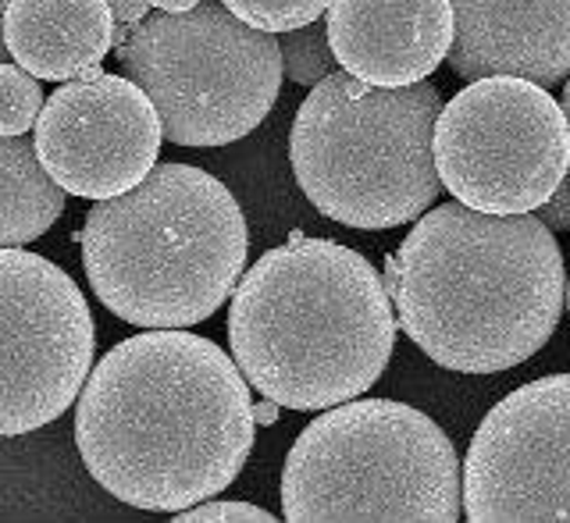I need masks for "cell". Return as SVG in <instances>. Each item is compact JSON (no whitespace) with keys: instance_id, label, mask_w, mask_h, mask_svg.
Listing matches in <instances>:
<instances>
[{"instance_id":"cell-9","label":"cell","mask_w":570,"mask_h":523,"mask_svg":"<svg viewBox=\"0 0 570 523\" xmlns=\"http://www.w3.org/2000/svg\"><path fill=\"white\" fill-rule=\"evenodd\" d=\"M97 328L76 278L29 249L0 246V438L29 435L79 399Z\"/></svg>"},{"instance_id":"cell-1","label":"cell","mask_w":570,"mask_h":523,"mask_svg":"<svg viewBox=\"0 0 570 523\" xmlns=\"http://www.w3.org/2000/svg\"><path fill=\"white\" fill-rule=\"evenodd\" d=\"M218 342L147 328L94 364L76 403V448L125 506L178 513L225 492L254 448V399Z\"/></svg>"},{"instance_id":"cell-23","label":"cell","mask_w":570,"mask_h":523,"mask_svg":"<svg viewBox=\"0 0 570 523\" xmlns=\"http://www.w3.org/2000/svg\"><path fill=\"white\" fill-rule=\"evenodd\" d=\"M196 4H200V0H150V8L157 11H189Z\"/></svg>"},{"instance_id":"cell-20","label":"cell","mask_w":570,"mask_h":523,"mask_svg":"<svg viewBox=\"0 0 570 523\" xmlns=\"http://www.w3.org/2000/svg\"><path fill=\"white\" fill-rule=\"evenodd\" d=\"M534 218L546 221L552 231H570V171L563 175V182L557 186V193L534 210Z\"/></svg>"},{"instance_id":"cell-26","label":"cell","mask_w":570,"mask_h":523,"mask_svg":"<svg viewBox=\"0 0 570 523\" xmlns=\"http://www.w3.org/2000/svg\"><path fill=\"white\" fill-rule=\"evenodd\" d=\"M567 314H570V278H567Z\"/></svg>"},{"instance_id":"cell-17","label":"cell","mask_w":570,"mask_h":523,"mask_svg":"<svg viewBox=\"0 0 570 523\" xmlns=\"http://www.w3.org/2000/svg\"><path fill=\"white\" fill-rule=\"evenodd\" d=\"M43 89L22 65H0V136H26L43 111Z\"/></svg>"},{"instance_id":"cell-11","label":"cell","mask_w":570,"mask_h":523,"mask_svg":"<svg viewBox=\"0 0 570 523\" xmlns=\"http://www.w3.org/2000/svg\"><path fill=\"white\" fill-rule=\"evenodd\" d=\"M32 139L65 193L111 200L154 171L165 129L150 97L129 76H107L97 65L47 97Z\"/></svg>"},{"instance_id":"cell-24","label":"cell","mask_w":570,"mask_h":523,"mask_svg":"<svg viewBox=\"0 0 570 523\" xmlns=\"http://www.w3.org/2000/svg\"><path fill=\"white\" fill-rule=\"evenodd\" d=\"M8 4H11V0H0V65H4V61L11 58L8 40H4V14H8Z\"/></svg>"},{"instance_id":"cell-12","label":"cell","mask_w":570,"mask_h":523,"mask_svg":"<svg viewBox=\"0 0 570 523\" xmlns=\"http://www.w3.org/2000/svg\"><path fill=\"white\" fill-rule=\"evenodd\" d=\"M335 61L371 86H414L450 58V0H332L325 11Z\"/></svg>"},{"instance_id":"cell-22","label":"cell","mask_w":570,"mask_h":523,"mask_svg":"<svg viewBox=\"0 0 570 523\" xmlns=\"http://www.w3.org/2000/svg\"><path fill=\"white\" fill-rule=\"evenodd\" d=\"M278 409H282V406H278L275 399H267V395H264V399L254 406V417H257V424H275V421H278Z\"/></svg>"},{"instance_id":"cell-13","label":"cell","mask_w":570,"mask_h":523,"mask_svg":"<svg viewBox=\"0 0 570 523\" xmlns=\"http://www.w3.org/2000/svg\"><path fill=\"white\" fill-rule=\"evenodd\" d=\"M450 68L460 79L517 76L546 89L570 76V0H450Z\"/></svg>"},{"instance_id":"cell-15","label":"cell","mask_w":570,"mask_h":523,"mask_svg":"<svg viewBox=\"0 0 570 523\" xmlns=\"http://www.w3.org/2000/svg\"><path fill=\"white\" fill-rule=\"evenodd\" d=\"M65 189L53 182L29 136H0V246H29L65 214Z\"/></svg>"},{"instance_id":"cell-2","label":"cell","mask_w":570,"mask_h":523,"mask_svg":"<svg viewBox=\"0 0 570 523\" xmlns=\"http://www.w3.org/2000/svg\"><path fill=\"white\" fill-rule=\"evenodd\" d=\"M396 260L392 306L403 335L456 374L528 364L567 310L563 249L534 214L439 204L406 231Z\"/></svg>"},{"instance_id":"cell-25","label":"cell","mask_w":570,"mask_h":523,"mask_svg":"<svg viewBox=\"0 0 570 523\" xmlns=\"http://www.w3.org/2000/svg\"><path fill=\"white\" fill-rule=\"evenodd\" d=\"M563 115H567V129H570V76H567V86H563Z\"/></svg>"},{"instance_id":"cell-3","label":"cell","mask_w":570,"mask_h":523,"mask_svg":"<svg viewBox=\"0 0 570 523\" xmlns=\"http://www.w3.org/2000/svg\"><path fill=\"white\" fill-rule=\"evenodd\" d=\"M400 320L374 264L332 239L293 236L239 278L228 346L249 388L317 413L361 399L385 374Z\"/></svg>"},{"instance_id":"cell-6","label":"cell","mask_w":570,"mask_h":523,"mask_svg":"<svg viewBox=\"0 0 570 523\" xmlns=\"http://www.w3.org/2000/svg\"><path fill=\"white\" fill-rule=\"evenodd\" d=\"M282 516L293 523H456L463 474L450 435L396 399L321 409L282 471Z\"/></svg>"},{"instance_id":"cell-10","label":"cell","mask_w":570,"mask_h":523,"mask_svg":"<svg viewBox=\"0 0 570 523\" xmlns=\"http://www.w3.org/2000/svg\"><path fill=\"white\" fill-rule=\"evenodd\" d=\"M471 523H570V374L503 395L463 460Z\"/></svg>"},{"instance_id":"cell-5","label":"cell","mask_w":570,"mask_h":523,"mask_svg":"<svg viewBox=\"0 0 570 523\" xmlns=\"http://www.w3.org/2000/svg\"><path fill=\"white\" fill-rule=\"evenodd\" d=\"M442 93L432 82L371 86L332 71L311 86L289 129V165L299 193L328 221L385 231L432 210L442 178L435 121Z\"/></svg>"},{"instance_id":"cell-16","label":"cell","mask_w":570,"mask_h":523,"mask_svg":"<svg viewBox=\"0 0 570 523\" xmlns=\"http://www.w3.org/2000/svg\"><path fill=\"white\" fill-rule=\"evenodd\" d=\"M278 47H282V65H285V79L296 86H317L321 79H328L335 71V53L328 43V22L317 18V22L278 32Z\"/></svg>"},{"instance_id":"cell-14","label":"cell","mask_w":570,"mask_h":523,"mask_svg":"<svg viewBox=\"0 0 570 523\" xmlns=\"http://www.w3.org/2000/svg\"><path fill=\"white\" fill-rule=\"evenodd\" d=\"M111 0H11L4 40L29 76L65 82L97 68L115 50Z\"/></svg>"},{"instance_id":"cell-8","label":"cell","mask_w":570,"mask_h":523,"mask_svg":"<svg viewBox=\"0 0 570 523\" xmlns=\"http://www.w3.org/2000/svg\"><path fill=\"white\" fill-rule=\"evenodd\" d=\"M435 168L453 200L485 214H534L570 171V129L546 86L471 79L442 103Z\"/></svg>"},{"instance_id":"cell-21","label":"cell","mask_w":570,"mask_h":523,"mask_svg":"<svg viewBox=\"0 0 570 523\" xmlns=\"http://www.w3.org/2000/svg\"><path fill=\"white\" fill-rule=\"evenodd\" d=\"M111 11L118 26H139L150 11V0H111Z\"/></svg>"},{"instance_id":"cell-18","label":"cell","mask_w":570,"mask_h":523,"mask_svg":"<svg viewBox=\"0 0 570 523\" xmlns=\"http://www.w3.org/2000/svg\"><path fill=\"white\" fill-rule=\"evenodd\" d=\"M222 4L246 26L278 36L317 22L332 8V0H222Z\"/></svg>"},{"instance_id":"cell-7","label":"cell","mask_w":570,"mask_h":523,"mask_svg":"<svg viewBox=\"0 0 570 523\" xmlns=\"http://www.w3.org/2000/svg\"><path fill=\"white\" fill-rule=\"evenodd\" d=\"M115 53L175 147H228L249 136L285 79L278 36L246 26L222 0L147 14Z\"/></svg>"},{"instance_id":"cell-19","label":"cell","mask_w":570,"mask_h":523,"mask_svg":"<svg viewBox=\"0 0 570 523\" xmlns=\"http://www.w3.org/2000/svg\"><path fill=\"white\" fill-rule=\"evenodd\" d=\"M171 516L175 523H272L275 520L261 506H249V502H218V499L196 502V506L178 510Z\"/></svg>"},{"instance_id":"cell-4","label":"cell","mask_w":570,"mask_h":523,"mask_svg":"<svg viewBox=\"0 0 570 523\" xmlns=\"http://www.w3.org/2000/svg\"><path fill=\"white\" fill-rule=\"evenodd\" d=\"M94 296L136 328H193L243 278L249 228L210 171L154 165L129 193L97 200L79 231Z\"/></svg>"}]
</instances>
